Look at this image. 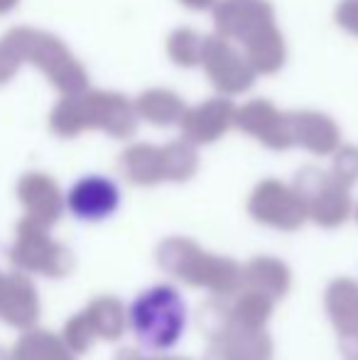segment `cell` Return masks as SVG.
<instances>
[{
    "instance_id": "obj_1",
    "label": "cell",
    "mask_w": 358,
    "mask_h": 360,
    "mask_svg": "<svg viewBox=\"0 0 358 360\" xmlns=\"http://www.w3.org/2000/svg\"><path fill=\"white\" fill-rule=\"evenodd\" d=\"M189 309L181 292L172 285H153L130 304V328L143 348L155 353L172 351L184 338Z\"/></svg>"
},
{
    "instance_id": "obj_2",
    "label": "cell",
    "mask_w": 358,
    "mask_h": 360,
    "mask_svg": "<svg viewBox=\"0 0 358 360\" xmlns=\"http://www.w3.org/2000/svg\"><path fill=\"white\" fill-rule=\"evenodd\" d=\"M123 204L120 186L106 174H87L67 191V209L84 223H101L118 214Z\"/></svg>"
}]
</instances>
